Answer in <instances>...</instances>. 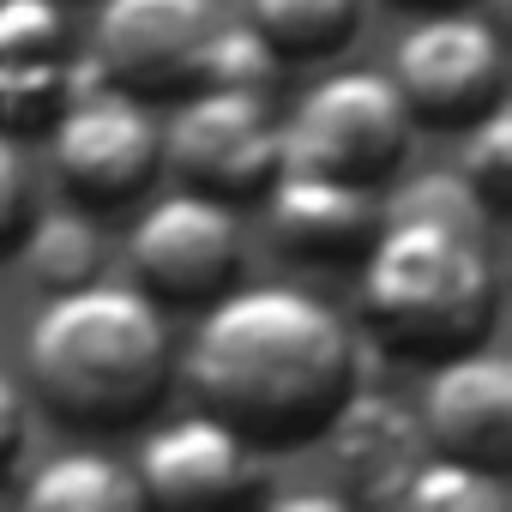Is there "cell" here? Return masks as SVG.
Wrapping results in <instances>:
<instances>
[{"label": "cell", "instance_id": "3957f363", "mask_svg": "<svg viewBox=\"0 0 512 512\" xmlns=\"http://www.w3.org/2000/svg\"><path fill=\"white\" fill-rule=\"evenodd\" d=\"M494 302L500 278L476 229L428 217H380V229L368 235L362 308L386 344L410 356L464 350L494 320Z\"/></svg>", "mask_w": 512, "mask_h": 512}, {"label": "cell", "instance_id": "44dd1931", "mask_svg": "<svg viewBox=\"0 0 512 512\" xmlns=\"http://www.w3.org/2000/svg\"><path fill=\"white\" fill-rule=\"evenodd\" d=\"M67 55V13L61 0H0V67Z\"/></svg>", "mask_w": 512, "mask_h": 512}, {"label": "cell", "instance_id": "52a82bcc", "mask_svg": "<svg viewBox=\"0 0 512 512\" xmlns=\"http://www.w3.org/2000/svg\"><path fill=\"white\" fill-rule=\"evenodd\" d=\"M49 127H55V169H61V181L79 199H97V205L133 199L163 163V127L121 85H97V91L73 97Z\"/></svg>", "mask_w": 512, "mask_h": 512}, {"label": "cell", "instance_id": "7a4b0ae2", "mask_svg": "<svg viewBox=\"0 0 512 512\" xmlns=\"http://www.w3.org/2000/svg\"><path fill=\"white\" fill-rule=\"evenodd\" d=\"M169 326L145 290L127 284H67L49 290L25 332V368L49 410L85 428L145 416L169 386Z\"/></svg>", "mask_w": 512, "mask_h": 512}, {"label": "cell", "instance_id": "277c9868", "mask_svg": "<svg viewBox=\"0 0 512 512\" xmlns=\"http://www.w3.org/2000/svg\"><path fill=\"white\" fill-rule=\"evenodd\" d=\"M410 133H416V115L398 97L392 73L350 67L302 91L296 115L284 121V163L350 175V181H380L404 163Z\"/></svg>", "mask_w": 512, "mask_h": 512}, {"label": "cell", "instance_id": "8fae6325", "mask_svg": "<svg viewBox=\"0 0 512 512\" xmlns=\"http://www.w3.org/2000/svg\"><path fill=\"white\" fill-rule=\"evenodd\" d=\"M139 494L163 500V506H205V500H241L260 482V464H253V440L223 422V416H181L163 422L139 464Z\"/></svg>", "mask_w": 512, "mask_h": 512}, {"label": "cell", "instance_id": "9c48e42d", "mask_svg": "<svg viewBox=\"0 0 512 512\" xmlns=\"http://www.w3.org/2000/svg\"><path fill=\"white\" fill-rule=\"evenodd\" d=\"M211 25L217 0H103L91 25V61L133 97L187 91Z\"/></svg>", "mask_w": 512, "mask_h": 512}, {"label": "cell", "instance_id": "4fadbf2b", "mask_svg": "<svg viewBox=\"0 0 512 512\" xmlns=\"http://www.w3.org/2000/svg\"><path fill=\"white\" fill-rule=\"evenodd\" d=\"M332 446H338V470L356 482V494L392 500L398 482L416 464V416H404L386 398H356L344 392V404L326 416Z\"/></svg>", "mask_w": 512, "mask_h": 512}, {"label": "cell", "instance_id": "8992f818", "mask_svg": "<svg viewBox=\"0 0 512 512\" xmlns=\"http://www.w3.org/2000/svg\"><path fill=\"white\" fill-rule=\"evenodd\" d=\"M506 49L482 13H428L392 49V85L422 121H470L500 97Z\"/></svg>", "mask_w": 512, "mask_h": 512}, {"label": "cell", "instance_id": "e0dca14e", "mask_svg": "<svg viewBox=\"0 0 512 512\" xmlns=\"http://www.w3.org/2000/svg\"><path fill=\"white\" fill-rule=\"evenodd\" d=\"M25 235V266L37 284L49 290H67V284H85L97 278V260H103V241H97V223L85 211H43Z\"/></svg>", "mask_w": 512, "mask_h": 512}, {"label": "cell", "instance_id": "ac0fdd59", "mask_svg": "<svg viewBox=\"0 0 512 512\" xmlns=\"http://www.w3.org/2000/svg\"><path fill=\"white\" fill-rule=\"evenodd\" d=\"M272 67H278V49H272L260 31H253V25H229V19H217L211 37H205V49H199V73H193V85L266 91Z\"/></svg>", "mask_w": 512, "mask_h": 512}, {"label": "cell", "instance_id": "7402d4cb", "mask_svg": "<svg viewBox=\"0 0 512 512\" xmlns=\"http://www.w3.org/2000/svg\"><path fill=\"white\" fill-rule=\"evenodd\" d=\"M25 205H31L25 157H19L13 133L0 127V247H7V241H19V229H25Z\"/></svg>", "mask_w": 512, "mask_h": 512}, {"label": "cell", "instance_id": "6da1fadb", "mask_svg": "<svg viewBox=\"0 0 512 512\" xmlns=\"http://www.w3.org/2000/svg\"><path fill=\"white\" fill-rule=\"evenodd\" d=\"M187 380L199 404L247 440H302L344 404L356 380V338L296 284H247L205 308Z\"/></svg>", "mask_w": 512, "mask_h": 512}, {"label": "cell", "instance_id": "30bf717a", "mask_svg": "<svg viewBox=\"0 0 512 512\" xmlns=\"http://www.w3.org/2000/svg\"><path fill=\"white\" fill-rule=\"evenodd\" d=\"M422 434L446 458L506 470L512 458V362L500 350H446L422 392Z\"/></svg>", "mask_w": 512, "mask_h": 512}, {"label": "cell", "instance_id": "5b68a950", "mask_svg": "<svg viewBox=\"0 0 512 512\" xmlns=\"http://www.w3.org/2000/svg\"><path fill=\"white\" fill-rule=\"evenodd\" d=\"M163 157L187 187L205 193H253L266 187L284 163V121L272 115L266 91H223L193 85V97L163 127Z\"/></svg>", "mask_w": 512, "mask_h": 512}, {"label": "cell", "instance_id": "9a60e30c", "mask_svg": "<svg viewBox=\"0 0 512 512\" xmlns=\"http://www.w3.org/2000/svg\"><path fill=\"white\" fill-rule=\"evenodd\" d=\"M362 19V0H247V25L278 55H332Z\"/></svg>", "mask_w": 512, "mask_h": 512}, {"label": "cell", "instance_id": "5bb4252c", "mask_svg": "<svg viewBox=\"0 0 512 512\" xmlns=\"http://www.w3.org/2000/svg\"><path fill=\"white\" fill-rule=\"evenodd\" d=\"M25 506H37V512H133V506H145V494L121 458L79 446V452L49 458L25 482Z\"/></svg>", "mask_w": 512, "mask_h": 512}, {"label": "cell", "instance_id": "ba28073f", "mask_svg": "<svg viewBox=\"0 0 512 512\" xmlns=\"http://www.w3.org/2000/svg\"><path fill=\"white\" fill-rule=\"evenodd\" d=\"M127 253L151 296L199 302L229 284V272L241 260V229H235V211L223 193L181 187V193H163L157 205H145Z\"/></svg>", "mask_w": 512, "mask_h": 512}, {"label": "cell", "instance_id": "603a6c76", "mask_svg": "<svg viewBox=\"0 0 512 512\" xmlns=\"http://www.w3.org/2000/svg\"><path fill=\"white\" fill-rule=\"evenodd\" d=\"M19 446H25V398H19V386L7 374H0V476L13 470Z\"/></svg>", "mask_w": 512, "mask_h": 512}, {"label": "cell", "instance_id": "2e32d148", "mask_svg": "<svg viewBox=\"0 0 512 512\" xmlns=\"http://www.w3.org/2000/svg\"><path fill=\"white\" fill-rule=\"evenodd\" d=\"M392 500L410 506V512L416 506L422 512H494V506H506V476L488 470V464L440 452V458H416Z\"/></svg>", "mask_w": 512, "mask_h": 512}, {"label": "cell", "instance_id": "d6986e66", "mask_svg": "<svg viewBox=\"0 0 512 512\" xmlns=\"http://www.w3.org/2000/svg\"><path fill=\"white\" fill-rule=\"evenodd\" d=\"M458 175L482 193L488 211H500L512 199V115H506L500 97L470 115V133H464V151H458Z\"/></svg>", "mask_w": 512, "mask_h": 512}, {"label": "cell", "instance_id": "7c38bea8", "mask_svg": "<svg viewBox=\"0 0 512 512\" xmlns=\"http://www.w3.org/2000/svg\"><path fill=\"white\" fill-rule=\"evenodd\" d=\"M266 211H272V235L296 253H314V260L356 253L380 229L374 181H350L302 163H278V175L266 181Z\"/></svg>", "mask_w": 512, "mask_h": 512}, {"label": "cell", "instance_id": "ffe728a7", "mask_svg": "<svg viewBox=\"0 0 512 512\" xmlns=\"http://www.w3.org/2000/svg\"><path fill=\"white\" fill-rule=\"evenodd\" d=\"M380 217H428V223H452V229H476V235H482V223H488L494 211L482 205V193H476L458 169H428V175H410V181L380 205Z\"/></svg>", "mask_w": 512, "mask_h": 512}]
</instances>
